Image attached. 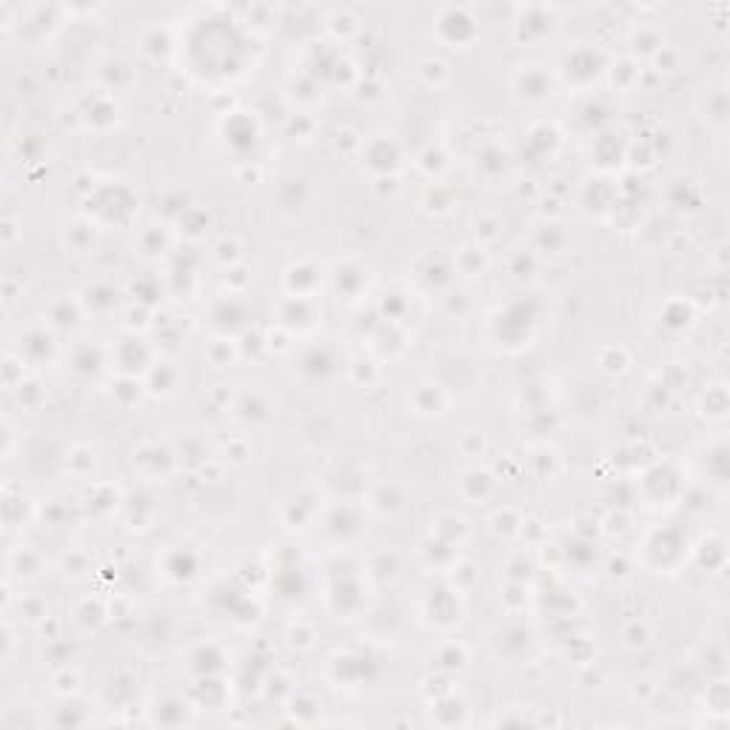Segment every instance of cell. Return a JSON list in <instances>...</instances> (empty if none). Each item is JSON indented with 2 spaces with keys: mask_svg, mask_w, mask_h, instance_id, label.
<instances>
[{
  "mask_svg": "<svg viewBox=\"0 0 730 730\" xmlns=\"http://www.w3.org/2000/svg\"><path fill=\"white\" fill-rule=\"evenodd\" d=\"M622 637H625L628 648H645V645H650V628L645 622H630L622 630Z\"/></svg>",
  "mask_w": 730,
  "mask_h": 730,
  "instance_id": "1",
  "label": "cell"
}]
</instances>
